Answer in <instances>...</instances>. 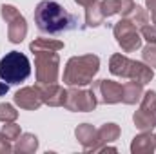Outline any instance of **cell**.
<instances>
[{
  "instance_id": "cell-1",
  "label": "cell",
  "mask_w": 156,
  "mask_h": 154,
  "mask_svg": "<svg viewBox=\"0 0 156 154\" xmlns=\"http://www.w3.org/2000/svg\"><path fill=\"white\" fill-rule=\"evenodd\" d=\"M35 24L42 33L60 35L66 31H73L78 26L76 15L69 13L64 5L53 0H42L35 7Z\"/></svg>"
},
{
  "instance_id": "cell-2",
  "label": "cell",
  "mask_w": 156,
  "mask_h": 154,
  "mask_svg": "<svg viewBox=\"0 0 156 154\" xmlns=\"http://www.w3.org/2000/svg\"><path fill=\"white\" fill-rule=\"evenodd\" d=\"M100 71V58L96 54H82L67 60L64 69V83L69 87H83L91 83Z\"/></svg>"
},
{
  "instance_id": "cell-3",
  "label": "cell",
  "mask_w": 156,
  "mask_h": 154,
  "mask_svg": "<svg viewBox=\"0 0 156 154\" xmlns=\"http://www.w3.org/2000/svg\"><path fill=\"white\" fill-rule=\"evenodd\" d=\"M109 71L111 75L120 78H129V80H136L140 83H149L153 78H154V71L153 67H149L145 62H136V60H131L123 54H113L109 58Z\"/></svg>"
},
{
  "instance_id": "cell-4",
  "label": "cell",
  "mask_w": 156,
  "mask_h": 154,
  "mask_svg": "<svg viewBox=\"0 0 156 154\" xmlns=\"http://www.w3.org/2000/svg\"><path fill=\"white\" fill-rule=\"evenodd\" d=\"M31 75V62L20 51H9L0 60V80L9 85H18Z\"/></svg>"
},
{
  "instance_id": "cell-5",
  "label": "cell",
  "mask_w": 156,
  "mask_h": 154,
  "mask_svg": "<svg viewBox=\"0 0 156 154\" xmlns=\"http://www.w3.org/2000/svg\"><path fill=\"white\" fill-rule=\"evenodd\" d=\"M35 54V75L38 83H56L60 75V56L56 51H38Z\"/></svg>"
},
{
  "instance_id": "cell-6",
  "label": "cell",
  "mask_w": 156,
  "mask_h": 154,
  "mask_svg": "<svg viewBox=\"0 0 156 154\" xmlns=\"http://www.w3.org/2000/svg\"><path fill=\"white\" fill-rule=\"evenodd\" d=\"M0 15L4 22L7 24V38L11 44H20L27 35V22L24 15L11 4H2L0 5Z\"/></svg>"
},
{
  "instance_id": "cell-7",
  "label": "cell",
  "mask_w": 156,
  "mask_h": 154,
  "mask_svg": "<svg viewBox=\"0 0 156 154\" xmlns=\"http://www.w3.org/2000/svg\"><path fill=\"white\" fill-rule=\"evenodd\" d=\"M113 35L123 53H134L142 47V35L129 18H122L113 26Z\"/></svg>"
},
{
  "instance_id": "cell-8",
  "label": "cell",
  "mask_w": 156,
  "mask_h": 154,
  "mask_svg": "<svg viewBox=\"0 0 156 154\" xmlns=\"http://www.w3.org/2000/svg\"><path fill=\"white\" fill-rule=\"evenodd\" d=\"M96 105H98V100L91 89L85 91V89H76V87L67 91V98L64 103V107L73 113H91L96 109Z\"/></svg>"
},
{
  "instance_id": "cell-9",
  "label": "cell",
  "mask_w": 156,
  "mask_h": 154,
  "mask_svg": "<svg viewBox=\"0 0 156 154\" xmlns=\"http://www.w3.org/2000/svg\"><path fill=\"white\" fill-rule=\"evenodd\" d=\"M91 91L94 93L98 103L105 105H115L122 102V83L113 82V80H96L93 82Z\"/></svg>"
},
{
  "instance_id": "cell-10",
  "label": "cell",
  "mask_w": 156,
  "mask_h": 154,
  "mask_svg": "<svg viewBox=\"0 0 156 154\" xmlns=\"http://www.w3.org/2000/svg\"><path fill=\"white\" fill-rule=\"evenodd\" d=\"M38 93L42 96V102L49 107H64L67 91L58 83H38Z\"/></svg>"
},
{
  "instance_id": "cell-11",
  "label": "cell",
  "mask_w": 156,
  "mask_h": 154,
  "mask_svg": "<svg viewBox=\"0 0 156 154\" xmlns=\"http://www.w3.org/2000/svg\"><path fill=\"white\" fill-rule=\"evenodd\" d=\"M13 100L24 111H37L40 105L44 103L42 96L38 93V87H22V89H18L15 93Z\"/></svg>"
},
{
  "instance_id": "cell-12",
  "label": "cell",
  "mask_w": 156,
  "mask_h": 154,
  "mask_svg": "<svg viewBox=\"0 0 156 154\" xmlns=\"http://www.w3.org/2000/svg\"><path fill=\"white\" fill-rule=\"evenodd\" d=\"M136 4L133 0H102L100 2V11L104 15V18H109L113 15H122V18L129 16V13L133 11Z\"/></svg>"
},
{
  "instance_id": "cell-13",
  "label": "cell",
  "mask_w": 156,
  "mask_h": 154,
  "mask_svg": "<svg viewBox=\"0 0 156 154\" xmlns=\"http://www.w3.org/2000/svg\"><path fill=\"white\" fill-rule=\"evenodd\" d=\"M96 132L98 129H94L91 123H82L78 125L76 131H75V136L80 142V145L83 147L85 152H94L96 149Z\"/></svg>"
},
{
  "instance_id": "cell-14",
  "label": "cell",
  "mask_w": 156,
  "mask_h": 154,
  "mask_svg": "<svg viewBox=\"0 0 156 154\" xmlns=\"http://www.w3.org/2000/svg\"><path fill=\"white\" fill-rule=\"evenodd\" d=\"M156 149V138L151 131H142V134L133 138L131 152L133 154H153Z\"/></svg>"
},
{
  "instance_id": "cell-15",
  "label": "cell",
  "mask_w": 156,
  "mask_h": 154,
  "mask_svg": "<svg viewBox=\"0 0 156 154\" xmlns=\"http://www.w3.org/2000/svg\"><path fill=\"white\" fill-rule=\"evenodd\" d=\"M142 94H144V83H140L136 80L125 82L122 85V102L127 103V105L138 103L142 100Z\"/></svg>"
},
{
  "instance_id": "cell-16",
  "label": "cell",
  "mask_w": 156,
  "mask_h": 154,
  "mask_svg": "<svg viewBox=\"0 0 156 154\" xmlns=\"http://www.w3.org/2000/svg\"><path fill=\"white\" fill-rule=\"evenodd\" d=\"M120 132L122 131H120V127H118L116 123H104L98 129V132H96V149H94V152H98L100 147H104V145L118 140Z\"/></svg>"
},
{
  "instance_id": "cell-17",
  "label": "cell",
  "mask_w": 156,
  "mask_h": 154,
  "mask_svg": "<svg viewBox=\"0 0 156 154\" xmlns=\"http://www.w3.org/2000/svg\"><path fill=\"white\" fill-rule=\"evenodd\" d=\"M38 149V138L31 132H24L20 134V138L16 140V145L13 147V151L18 154H31Z\"/></svg>"
},
{
  "instance_id": "cell-18",
  "label": "cell",
  "mask_w": 156,
  "mask_h": 154,
  "mask_svg": "<svg viewBox=\"0 0 156 154\" xmlns=\"http://www.w3.org/2000/svg\"><path fill=\"white\" fill-rule=\"evenodd\" d=\"M29 49L31 53H38V51H60L64 49V42L55 38H37L29 44Z\"/></svg>"
},
{
  "instance_id": "cell-19",
  "label": "cell",
  "mask_w": 156,
  "mask_h": 154,
  "mask_svg": "<svg viewBox=\"0 0 156 154\" xmlns=\"http://www.w3.org/2000/svg\"><path fill=\"white\" fill-rule=\"evenodd\" d=\"M104 22H105V18L100 11V2L85 7V24H87V27H98Z\"/></svg>"
},
{
  "instance_id": "cell-20",
  "label": "cell",
  "mask_w": 156,
  "mask_h": 154,
  "mask_svg": "<svg viewBox=\"0 0 156 154\" xmlns=\"http://www.w3.org/2000/svg\"><path fill=\"white\" fill-rule=\"evenodd\" d=\"M140 109L156 121V91H145L140 100Z\"/></svg>"
},
{
  "instance_id": "cell-21",
  "label": "cell",
  "mask_w": 156,
  "mask_h": 154,
  "mask_svg": "<svg viewBox=\"0 0 156 154\" xmlns=\"http://www.w3.org/2000/svg\"><path fill=\"white\" fill-rule=\"evenodd\" d=\"M133 121H134V125H136V129H140V131H153L156 127V121L151 118V116H147L142 109H138L134 114H133Z\"/></svg>"
},
{
  "instance_id": "cell-22",
  "label": "cell",
  "mask_w": 156,
  "mask_h": 154,
  "mask_svg": "<svg viewBox=\"0 0 156 154\" xmlns=\"http://www.w3.org/2000/svg\"><path fill=\"white\" fill-rule=\"evenodd\" d=\"M125 18H129L138 29L144 27L145 24H149V13H147V9H144L142 5H134L133 11L129 13V16H125Z\"/></svg>"
},
{
  "instance_id": "cell-23",
  "label": "cell",
  "mask_w": 156,
  "mask_h": 154,
  "mask_svg": "<svg viewBox=\"0 0 156 154\" xmlns=\"http://www.w3.org/2000/svg\"><path fill=\"white\" fill-rule=\"evenodd\" d=\"M9 142H16L18 138H20V134H22V131H20V125L18 123H15V121H4V125H2V131H0Z\"/></svg>"
},
{
  "instance_id": "cell-24",
  "label": "cell",
  "mask_w": 156,
  "mask_h": 154,
  "mask_svg": "<svg viewBox=\"0 0 156 154\" xmlns=\"http://www.w3.org/2000/svg\"><path fill=\"white\" fill-rule=\"evenodd\" d=\"M18 118V111L11 103H0V121H15Z\"/></svg>"
},
{
  "instance_id": "cell-25",
  "label": "cell",
  "mask_w": 156,
  "mask_h": 154,
  "mask_svg": "<svg viewBox=\"0 0 156 154\" xmlns=\"http://www.w3.org/2000/svg\"><path fill=\"white\" fill-rule=\"evenodd\" d=\"M142 58H144V62L149 67L156 69V45L154 44H149V45H145L142 49Z\"/></svg>"
},
{
  "instance_id": "cell-26",
  "label": "cell",
  "mask_w": 156,
  "mask_h": 154,
  "mask_svg": "<svg viewBox=\"0 0 156 154\" xmlns=\"http://www.w3.org/2000/svg\"><path fill=\"white\" fill-rule=\"evenodd\" d=\"M140 35H142V40H147V44L156 45V26L145 24L144 27H140Z\"/></svg>"
},
{
  "instance_id": "cell-27",
  "label": "cell",
  "mask_w": 156,
  "mask_h": 154,
  "mask_svg": "<svg viewBox=\"0 0 156 154\" xmlns=\"http://www.w3.org/2000/svg\"><path fill=\"white\" fill-rule=\"evenodd\" d=\"M9 152H13V147H11L9 140L0 132V154H9Z\"/></svg>"
},
{
  "instance_id": "cell-28",
  "label": "cell",
  "mask_w": 156,
  "mask_h": 154,
  "mask_svg": "<svg viewBox=\"0 0 156 154\" xmlns=\"http://www.w3.org/2000/svg\"><path fill=\"white\" fill-rule=\"evenodd\" d=\"M145 5L151 13V18H153V24L156 26V0H145Z\"/></svg>"
},
{
  "instance_id": "cell-29",
  "label": "cell",
  "mask_w": 156,
  "mask_h": 154,
  "mask_svg": "<svg viewBox=\"0 0 156 154\" xmlns=\"http://www.w3.org/2000/svg\"><path fill=\"white\" fill-rule=\"evenodd\" d=\"M98 0H75V4L78 5H82V7H89V5H93V4H96Z\"/></svg>"
},
{
  "instance_id": "cell-30",
  "label": "cell",
  "mask_w": 156,
  "mask_h": 154,
  "mask_svg": "<svg viewBox=\"0 0 156 154\" xmlns=\"http://www.w3.org/2000/svg\"><path fill=\"white\" fill-rule=\"evenodd\" d=\"M7 89H9V83L2 82V83H0V94H5V93H7Z\"/></svg>"
},
{
  "instance_id": "cell-31",
  "label": "cell",
  "mask_w": 156,
  "mask_h": 154,
  "mask_svg": "<svg viewBox=\"0 0 156 154\" xmlns=\"http://www.w3.org/2000/svg\"><path fill=\"white\" fill-rule=\"evenodd\" d=\"M154 138H156V134H154Z\"/></svg>"
}]
</instances>
